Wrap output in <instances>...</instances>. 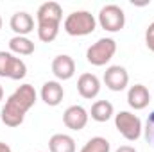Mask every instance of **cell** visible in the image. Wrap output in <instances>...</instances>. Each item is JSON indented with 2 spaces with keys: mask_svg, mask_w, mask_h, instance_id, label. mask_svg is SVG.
<instances>
[{
  "mask_svg": "<svg viewBox=\"0 0 154 152\" xmlns=\"http://www.w3.org/2000/svg\"><path fill=\"white\" fill-rule=\"evenodd\" d=\"M27 75L25 63L11 52L0 50V77H7L13 81H20Z\"/></svg>",
  "mask_w": 154,
  "mask_h": 152,
  "instance_id": "obj_5",
  "label": "cell"
},
{
  "mask_svg": "<svg viewBox=\"0 0 154 152\" xmlns=\"http://www.w3.org/2000/svg\"><path fill=\"white\" fill-rule=\"evenodd\" d=\"M145 43H147L149 50L154 52V22L147 27V31H145Z\"/></svg>",
  "mask_w": 154,
  "mask_h": 152,
  "instance_id": "obj_21",
  "label": "cell"
},
{
  "mask_svg": "<svg viewBox=\"0 0 154 152\" xmlns=\"http://www.w3.org/2000/svg\"><path fill=\"white\" fill-rule=\"evenodd\" d=\"M115 152H136V149L131 147V145H122V147H118Z\"/></svg>",
  "mask_w": 154,
  "mask_h": 152,
  "instance_id": "obj_22",
  "label": "cell"
},
{
  "mask_svg": "<svg viewBox=\"0 0 154 152\" xmlns=\"http://www.w3.org/2000/svg\"><path fill=\"white\" fill-rule=\"evenodd\" d=\"M9 25L16 32V36H27L29 32L34 31V18L25 11H18L11 16Z\"/></svg>",
  "mask_w": 154,
  "mask_h": 152,
  "instance_id": "obj_14",
  "label": "cell"
},
{
  "mask_svg": "<svg viewBox=\"0 0 154 152\" xmlns=\"http://www.w3.org/2000/svg\"><path fill=\"white\" fill-rule=\"evenodd\" d=\"M36 18H38V23H61L63 9L57 2H45L39 5Z\"/></svg>",
  "mask_w": 154,
  "mask_h": 152,
  "instance_id": "obj_11",
  "label": "cell"
},
{
  "mask_svg": "<svg viewBox=\"0 0 154 152\" xmlns=\"http://www.w3.org/2000/svg\"><path fill=\"white\" fill-rule=\"evenodd\" d=\"M91 118L95 120V122H108L113 114H115V109H113V104L111 102H108V100H97L93 106H91Z\"/></svg>",
  "mask_w": 154,
  "mask_h": 152,
  "instance_id": "obj_16",
  "label": "cell"
},
{
  "mask_svg": "<svg viewBox=\"0 0 154 152\" xmlns=\"http://www.w3.org/2000/svg\"><path fill=\"white\" fill-rule=\"evenodd\" d=\"M48 149L50 152H75V140L68 134H54L48 140Z\"/></svg>",
  "mask_w": 154,
  "mask_h": 152,
  "instance_id": "obj_15",
  "label": "cell"
},
{
  "mask_svg": "<svg viewBox=\"0 0 154 152\" xmlns=\"http://www.w3.org/2000/svg\"><path fill=\"white\" fill-rule=\"evenodd\" d=\"M52 74L57 77L59 81L72 79L74 74H75V61L70 56H66V54L56 56L54 61H52Z\"/></svg>",
  "mask_w": 154,
  "mask_h": 152,
  "instance_id": "obj_10",
  "label": "cell"
},
{
  "mask_svg": "<svg viewBox=\"0 0 154 152\" xmlns=\"http://www.w3.org/2000/svg\"><path fill=\"white\" fill-rule=\"evenodd\" d=\"M116 52V41L113 38H100L86 50V59L93 66H104L113 59Z\"/></svg>",
  "mask_w": 154,
  "mask_h": 152,
  "instance_id": "obj_3",
  "label": "cell"
},
{
  "mask_svg": "<svg viewBox=\"0 0 154 152\" xmlns=\"http://www.w3.org/2000/svg\"><path fill=\"white\" fill-rule=\"evenodd\" d=\"M0 29H2V16H0Z\"/></svg>",
  "mask_w": 154,
  "mask_h": 152,
  "instance_id": "obj_25",
  "label": "cell"
},
{
  "mask_svg": "<svg viewBox=\"0 0 154 152\" xmlns=\"http://www.w3.org/2000/svg\"><path fill=\"white\" fill-rule=\"evenodd\" d=\"M99 23L108 32H118V31H122L124 25H125V14H124L122 7H118L115 4L104 5L100 9V13H99Z\"/></svg>",
  "mask_w": 154,
  "mask_h": 152,
  "instance_id": "obj_6",
  "label": "cell"
},
{
  "mask_svg": "<svg viewBox=\"0 0 154 152\" xmlns=\"http://www.w3.org/2000/svg\"><path fill=\"white\" fill-rule=\"evenodd\" d=\"M149 102H151V93H149V90L143 84H134V86L129 88V91H127V104L133 109H136V111L145 109L149 106Z\"/></svg>",
  "mask_w": 154,
  "mask_h": 152,
  "instance_id": "obj_13",
  "label": "cell"
},
{
  "mask_svg": "<svg viewBox=\"0 0 154 152\" xmlns=\"http://www.w3.org/2000/svg\"><path fill=\"white\" fill-rule=\"evenodd\" d=\"M104 84L111 90V91H122L127 88L129 84V74L124 66L113 65L104 72Z\"/></svg>",
  "mask_w": 154,
  "mask_h": 152,
  "instance_id": "obj_7",
  "label": "cell"
},
{
  "mask_svg": "<svg viewBox=\"0 0 154 152\" xmlns=\"http://www.w3.org/2000/svg\"><path fill=\"white\" fill-rule=\"evenodd\" d=\"M36 90L32 84H22L14 90V93L5 100L2 108V123L7 127H18L23 123L27 111L36 104Z\"/></svg>",
  "mask_w": 154,
  "mask_h": 152,
  "instance_id": "obj_1",
  "label": "cell"
},
{
  "mask_svg": "<svg viewBox=\"0 0 154 152\" xmlns=\"http://www.w3.org/2000/svg\"><path fill=\"white\" fill-rule=\"evenodd\" d=\"M77 91L82 99H95L100 91V81L95 74H82L77 79Z\"/></svg>",
  "mask_w": 154,
  "mask_h": 152,
  "instance_id": "obj_9",
  "label": "cell"
},
{
  "mask_svg": "<svg viewBox=\"0 0 154 152\" xmlns=\"http://www.w3.org/2000/svg\"><path fill=\"white\" fill-rule=\"evenodd\" d=\"M59 23H38V38L45 43H50L57 38Z\"/></svg>",
  "mask_w": 154,
  "mask_h": 152,
  "instance_id": "obj_19",
  "label": "cell"
},
{
  "mask_svg": "<svg viewBox=\"0 0 154 152\" xmlns=\"http://www.w3.org/2000/svg\"><path fill=\"white\" fill-rule=\"evenodd\" d=\"M143 132H145V140L154 147V111L149 114V118H147V122H145Z\"/></svg>",
  "mask_w": 154,
  "mask_h": 152,
  "instance_id": "obj_20",
  "label": "cell"
},
{
  "mask_svg": "<svg viewBox=\"0 0 154 152\" xmlns=\"http://www.w3.org/2000/svg\"><path fill=\"white\" fill-rule=\"evenodd\" d=\"M109 150H111V143L102 136H95V138L88 140L84 143V147L81 149V152H109Z\"/></svg>",
  "mask_w": 154,
  "mask_h": 152,
  "instance_id": "obj_18",
  "label": "cell"
},
{
  "mask_svg": "<svg viewBox=\"0 0 154 152\" xmlns=\"http://www.w3.org/2000/svg\"><path fill=\"white\" fill-rule=\"evenodd\" d=\"M115 127L116 131L129 141H136L142 136V120L133 114L131 111H120L115 114Z\"/></svg>",
  "mask_w": 154,
  "mask_h": 152,
  "instance_id": "obj_4",
  "label": "cell"
},
{
  "mask_svg": "<svg viewBox=\"0 0 154 152\" xmlns=\"http://www.w3.org/2000/svg\"><path fill=\"white\" fill-rule=\"evenodd\" d=\"M0 152H13V150H11V147H9L7 143H4V141H0Z\"/></svg>",
  "mask_w": 154,
  "mask_h": 152,
  "instance_id": "obj_23",
  "label": "cell"
},
{
  "mask_svg": "<svg viewBox=\"0 0 154 152\" xmlns=\"http://www.w3.org/2000/svg\"><path fill=\"white\" fill-rule=\"evenodd\" d=\"M9 50H11V54L31 56L34 52V43L27 36H14V38L9 39Z\"/></svg>",
  "mask_w": 154,
  "mask_h": 152,
  "instance_id": "obj_17",
  "label": "cell"
},
{
  "mask_svg": "<svg viewBox=\"0 0 154 152\" xmlns=\"http://www.w3.org/2000/svg\"><path fill=\"white\" fill-rule=\"evenodd\" d=\"M41 100L47 104V106H59L63 97H65V90L63 86L57 82V81H47L43 86H41Z\"/></svg>",
  "mask_w": 154,
  "mask_h": 152,
  "instance_id": "obj_12",
  "label": "cell"
},
{
  "mask_svg": "<svg viewBox=\"0 0 154 152\" xmlns=\"http://www.w3.org/2000/svg\"><path fill=\"white\" fill-rule=\"evenodd\" d=\"M88 111L82 106H70L65 113H63V123L72 129V131H81L86 127L88 123Z\"/></svg>",
  "mask_w": 154,
  "mask_h": 152,
  "instance_id": "obj_8",
  "label": "cell"
},
{
  "mask_svg": "<svg viewBox=\"0 0 154 152\" xmlns=\"http://www.w3.org/2000/svg\"><path fill=\"white\" fill-rule=\"evenodd\" d=\"M63 27L70 36H88L97 29V20L90 11H74L66 16Z\"/></svg>",
  "mask_w": 154,
  "mask_h": 152,
  "instance_id": "obj_2",
  "label": "cell"
},
{
  "mask_svg": "<svg viewBox=\"0 0 154 152\" xmlns=\"http://www.w3.org/2000/svg\"><path fill=\"white\" fill-rule=\"evenodd\" d=\"M4 99V88H2V84H0V100Z\"/></svg>",
  "mask_w": 154,
  "mask_h": 152,
  "instance_id": "obj_24",
  "label": "cell"
}]
</instances>
